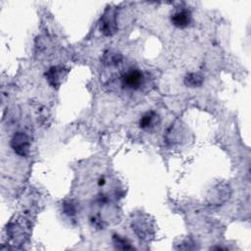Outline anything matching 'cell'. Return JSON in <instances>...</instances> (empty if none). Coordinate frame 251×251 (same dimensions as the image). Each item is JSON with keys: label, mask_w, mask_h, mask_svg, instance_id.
Masks as SVG:
<instances>
[{"label": "cell", "mask_w": 251, "mask_h": 251, "mask_svg": "<svg viewBox=\"0 0 251 251\" xmlns=\"http://www.w3.org/2000/svg\"><path fill=\"white\" fill-rule=\"evenodd\" d=\"M144 82V75L138 69H129L121 76V84L123 88L127 90H138Z\"/></svg>", "instance_id": "cell-1"}, {"label": "cell", "mask_w": 251, "mask_h": 251, "mask_svg": "<svg viewBox=\"0 0 251 251\" xmlns=\"http://www.w3.org/2000/svg\"><path fill=\"white\" fill-rule=\"evenodd\" d=\"M29 138L25 132H16L11 139L12 149L20 156H26L29 152Z\"/></svg>", "instance_id": "cell-2"}, {"label": "cell", "mask_w": 251, "mask_h": 251, "mask_svg": "<svg viewBox=\"0 0 251 251\" xmlns=\"http://www.w3.org/2000/svg\"><path fill=\"white\" fill-rule=\"evenodd\" d=\"M191 22V12L186 8H178L171 15V23L177 28H186Z\"/></svg>", "instance_id": "cell-3"}, {"label": "cell", "mask_w": 251, "mask_h": 251, "mask_svg": "<svg viewBox=\"0 0 251 251\" xmlns=\"http://www.w3.org/2000/svg\"><path fill=\"white\" fill-rule=\"evenodd\" d=\"M100 29H101V32L105 35H112L116 32V30H117L116 16L112 10L108 9L105 12V14L101 20Z\"/></svg>", "instance_id": "cell-4"}, {"label": "cell", "mask_w": 251, "mask_h": 251, "mask_svg": "<svg viewBox=\"0 0 251 251\" xmlns=\"http://www.w3.org/2000/svg\"><path fill=\"white\" fill-rule=\"evenodd\" d=\"M159 124H160L159 115L154 111H148L140 117L138 126L141 129L151 130L155 128Z\"/></svg>", "instance_id": "cell-5"}, {"label": "cell", "mask_w": 251, "mask_h": 251, "mask_svg": "<svg viewBox=\"0 0 251 251\" xmlns=\"http://www.w3.org/2000/svg\"><path fill=\"white\" fill-rule=\"evenodd\" d=\"M67 71H65L64 68L62 67H51L47 72H46V79L52 85L53 87H58L62 81L63 78L66 76Z\"/></svg>", "instance_id": "cell-6"}, {"label": "cell", "mask_w": 251, "mask_h": 251, "mask_svg": "<svg viewBox=\"0 0 251 251\" xmlns=\"http://www.w3.org/2000/svg\"><path fill=\"white\" fill-rule=\"evenodd\" d=\"M183 82L186 86L191 87V88L200 87L204 82V77L198 73H188L184 76Z\"/></svg>", "instance_id": "cell-7"}, {"label": "cell", "mask_w": 251, "mask_h": 251, "mask_svg": "<svg viewBox=\"0 0 251 251\" xmlns=\"http://www.w3.org/2000/svg\"><path fill=\"white\" fill-rule=\"evenodd\" d=\"M121 61H122V55L113 53V52H107L104 54V57H103L104 64L108 66H117L120 64Z\"/></svg>", "instance_id": "cell-8"}, {"label": "cell", "mask_w": 251, "mask_h": 251, "mask_svg": "<svg viewBox=\"0 0 251 251\" xmlns=\"http://www.w3.org/2000/svg\"><path fill=\"white\" fill-rule=\"evenodd\" d=\"M113 240H114V244L116 246V248L118 249H132V246L130 245V243L124 237L120 236L119 234H115L113 236Z\"/></svg>", "instance_id": "cell-9"}, {"label": "cell", "mask_w": 251, "mask_h": 251, "mask_svg": "<svg viewBox=\"0 0 251 251\" xmlns=\"http://www.w3.org/2000/svg\"><path fill=\"white\" fill-rule=\"evenodd\" d=\"M63 210H64V213L70 217H73L76 214V206L74 203V201H72V200L64 202Z\"/></svg>", "instance_id": "cell-10"}, {"label": "cell", "mask_w": 251, "mask_h": 251, "mask_svg": "<svg viewBox=\"0 0 251 251\" xmlns=\"http://www.w3.org/2000/svg\"><path fill=\"white\" fill-rule=\"evenodd\" d=\"M105 183V178L104 177H101L100 179H99V185H103Z\"/></svg>", "instance_id": "cell-11"}]
</instances>
